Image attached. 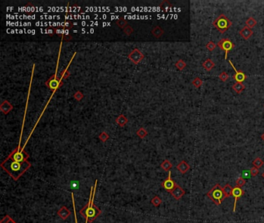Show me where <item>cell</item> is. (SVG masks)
<instances>
[{
	"label": "cell",
	"mask_w": 264,
	"mask_h": 223,
	"mask_svg": "<svg viewBox=\"0 0 264 223\" xmlns=\"http://www.w3.org/2000/svg\"><path fill=\"white\" fill-rule=\"evenodd\" d=\"M96 186H97V181H95V185L92 186L91 188V192H90V197H89V200L88 203L84 205V208L81 210H80V214L84 217L86 222L88 223L92 222L95 221L100 215L102 214V211L101 209L97 207V206L94 204V198H95V194Z\"/></svg>",
	"instance_id": "cell-1"
},
{
	"label": "cell",
	"mask_w": 264,
	"mask_h": 223,
	"mask_svg": "<svg viewBox=\"0 0 264 223\" xmlns=\"http://www.w3.org/2000/svg\"><path fill=\"white\" fill-rule=\"evenodd\" d=\"M2 168L14 179V181H17L20 176L30 167L29 163L25 161L23 163H19L12 160L9 161V159H7L2 164Z\"/></svg>",
	"instance_id": "cell-2"
},
{
	"label": "cell",
	"mask_w": 264,
	"mask_h": 223,
	"mask_svg": "<svg viewBox=\"0 0 264 223\" xmlns=\"http://www.w3.org/2000/svg\"><path fill=\"white\" fill-rule=\"evenodd\" d=\"M207 196L209 197L216 205H220L222 201L227 198L224 192L223 188L221 187L219 184H216L215 185H214L213 188L207 193Z\"/></svg>",
	"instance_id": "cell-3"
},
{
	"label": "cell",
	"mask_w": 264,
	"mask_h": 223,
	"mask_svg": "<svg viewBox=\"0 0 264 223\" xmlns=\"http://www.w3.org/2000/svg\"><path fill=\"white\" fill-rule=\"evenodd\" d=\"M212 24L220 33H224L230 28L232 26V22L224 14H221L215 19Z\"/></svg>",
	"instance_id": "cell-4"
},
{
	"label": "cell",
	"mask_w": 264,
	"mask_h": 223,
	"mask_svg": "<svg viewBox=\"0 0 264 223\" xmlns=\"http://www.w3.org/2000/svg\"><path fill=\"white\" fill-rule=\"evenodd\" d=\"M217 46L225 52V60L227 59L229 52L235 47L234 43L232 42L231 40H229L228 38L222 39L220 41H218Z\"/></svg>",
	"instance_id": "cell-5"
},
{
	"label": "cell",
	"mask_w": 264,
	"mask_h": 223,
	"mask_svg": "<svg viewBox=\"0 0 264 223\" xmlns=\"http://www.w3.org/2000/svg\"><path fill=\"white\" fill-rule=\"evenodd\" d=\"M28 155L27 153L23 152V149L20 150V146L16 149L14 152L12 153V154L9 156V159L13 160V161L19 162V163H23V162L27 161V159L28 158Z\"/></svg>",
	"instance_id": "cell-6"
},
{
	"label": "cell",
	"mask_w": 264,
	"mask_h": 223,
	"mask_svg": "<svg viewBox=\"0 0 264 223\" xmlns=\"http://www.w3.org/2000/svg\"><path fill=\"white\" fill-rule=\"evenodd\" d=\"M229 64L232 67V68L234 69V71H235V75H233V78L235 80L236 82H239V83H242V82H244L246 79V75L244 73V72H242V71H238L237 69L235 68V67L234 66V64H232V62L229 60Z\"/></svg>",
	"instance_id": "cell-7"
},
{
	"label": "cell",
	"mask_w": 264,
	"mask_h": 223,
	"mask_svg": "<svg viewBox=\"0 0 264 223\" xmlns=\"http://www.w3.org/2000/svg\"><path fill=\"white\" fill-rule=\"evenodd\" d=\"M161 185H162V187L164 188L165 190L167 191H169L170 193H171V191L174 189V188H175L176 185H177V184H176L175 182L172 180V178H171V170L169 171L168 177H167V178H166L164 181H163V183Z\"/></svg>",
	"instance_id": "cell-8"
},
{
	"label": "cell",
	"mask_w": 264,
	"mask_h": 223,
	"mask_svg": "<svg viewBox=\"0 0 264 223\" xmlns=\"http://www.w3.org/2000/svg\"><path fill=\"white\" fill-rule=\"evenodd\" d=\"M243 194H244V191H243V190H242L241 188L237 187V186H235V187L233 188L232 196L234 197V198H235L234 206H233V212H235V209H236V203H237L238 199L240 198Z\"/></svg>",
	"instance_id": "cell-9"
},
{
	"label": "cell",
	"mask_w": 264,
	"mask_h": 223,
	"mask_svg": "<svg viewBox=\"0 0 264 223\" xmlns=\"http://www.w3.org/2000/svg\"><path fill=\"white\" fill-rule=\"evenodd\" d=\"M171 194L176 200H180L182 197L185 194V191L180 186L177 184L175 188H174V189L171 192Z\"/></svg>",
	"instance_id": "cell-10"
},
{
	"label": "cell",
	"mask_w": 264,
	"mask_h": 223,
	"mask_svg": "<svg viewBox=\"0 0 264 223\" xmlns=\"http://www.w3.org/2000/svg\"><path fill=\"white\" fill-rule=\"evenodd\" d=\"M239 34L244 40H247L253 36V31L252 30V29L249 28V27H247L246 26V27H243V28L239 31Z\"/></svg>",
	"instance_id": "cell-11"
},
{
	"label": "cell",
	"mask_w": 264,
	"mask_h": 223,
	"mask_svg": "<svg viewBox=\"0 0 264 223\" xmlns=\"http://www.w3.org/2000/svg\"><path fill=\"white\" fill-rule=\"evenodd\" d=\"M71 211L69 209H67V207H65V206H62V207L60 208V209L58 212V216L60 217L61 219H63V220H65V219H67V218L71 215Z\"/></svg>",
	"instance_id": "cell-12"
},
{
	"label": "cell",
	"mask_w": 264,
	"mask_h": 223,
	"mask_svg": "<svg viewBox=\"0 0 264 223\" xmlns=\"http://www.w3.org/2000/svg\"><path fill=\"white\" fill-rule=\"evenodd\" d=\"M177 169L180 171L181 174H185L190 169V165H189L186 161L182 160L180 162V164L177 166Z\"/></svg>",
	"instance_id": "cell-13"
},
{
	"label": "cell",
	"mask_w": 264,
	"mask_h": 223,
	"mask_svg": "<svg viewBox=\"0 0 264 223\" xmlns=\"http://www.w3.org/2000/svg\"><path fill=\"white\" fill-rule=\"evenodd\" d=\"M202 66L204 68L206 71H211L212 69L215 68V64L211 59H207L205 60L204 62H203V64H202Z\"/></svg>",
	"instance_id": "cell-14"
},
{
	"label": "cell",
	"mask_w": 264,
	"mask_h": 223,
	"mask_svg": "<svg viewBox=\"0 0 264 223\" xmlns=\"http://www.w3.org/2000/svg\"><path fill=\"white\" fill-rule=\"evenodd\" d=\"M232 89L235 91V92L238 93V94H240L242 92V91L245 89V86L243 85L242 83H239V82H236L232 85Z\"/></svg>",
	"instance_id": "cell-15"
},
{
	"label": "cell",
	"mask_w": 264,
	"mask_h": 223,
	"mask_svg": "<svg viewBox=\"0 0 264 223\" xmlns=\"http://www.w3.org/2000/svg\"><path fill=\"white\" fill-rule=\"evenodd\" d=\"M256 23H257L256 20L253 17L248 18L246 21V27H249V28H250V29H252L253 27H255Z\"/></svg>",
	"instance_id": "cell-16"
},
{
	"label": "cell",
	"mask_w": 264,
	"mask_h": 223,
	"mask_svg": "<svg viewBox=\"0 0 264 223\" xmlns=\"http://www.w3.org/2000/svg\"><path fill=\"white\" fill-rule=\"evenodd\" d=\"M223 190H224V192L225 194V195H226L227 198L232 195L233 188H232V186H230V184H226L223 187Z\"/></svg>",
	"instance_id": "cell-17"
},
{
	"label": "cell",
	"mask_w": 264,
	"mask_h": 223,
	"mask_svg": "<svg viewBox=\"0 0 264 223\" xmlns=\"http://www.w3.org/2000/svg\"><path fill=\"white\" fill-rule=\"evenodd\" d=\"M151 203L153 205L154 207H158V206H160V205H161L162 203V200L160 198V197L158 196H155L153 197L152 200H151Z\"/></svg>",
	"instance_id": "cell-18"
},
{
	"label": "cell",
	"mask_w": 264,
	"mask_h": 223,
	"mask_svg": "<svg viewBox=\"0 0 264 223\" xmlns=\"http://www.w3.org/2000/svg\"><path fill=\"white\" fill-rule=\"evenodd\" d=\"M160 167H161L164 170H166V171H167V170L170 171L171 168L172 167V164H171V163L169 161V160H164V161L163 162L162 164H161Z\"/></svg>",
	"instance_id": "cell-19"
},
{
	"label": "cell",
	"mask_w": 264,
	"mask_h": 223,
	"mask_svg": "<svg viewBox=\"0 0 264 223\" xmlns=\"http://www.w3.org/2000/svg\"><path fill=\"white\" fill-rule=\"evenodd\" d=\"M263 164H264L263 161L262 159L260 158V157L256 158V159L253 161V165L255 167H257V168L262 167L263 166Z\"/></svg>",
	"instance_id": "cell-20"
},
{
	"label": "cell",
	"mask_w": 264,
	"mask_h": 223,
	"mask_svg": "<svg viewBox=\"0 0 264 223\" xmlns=\"http://www.w3.org/2000/svg\"><path fill=\"white\" fill-rule=\"evenodd\" d=\"M192 84H193L195 88H200V87L203 84V81H202L200 77H197L192 81Z\"/></svg>",
	"instance_id": "cell-21"
},
{
	"label": "cell",
	"mask_w": 264,
	"mask_h": 223,
	"mask_svg": "<svg viewBox=\"0 0 264 223\" xmlns=\"http://www.w3.org/2000/svg\"><path fill=\"white\" fill-rule=\"evenodd\" d=\"M175 66L177 67V68H178L180 71L183 70V69L186 67V63L183 60H179L177 63H176Z\"/></svg>",
	"instance_id": "cell-22"
},
{
	"label": "cell",
	"mask_w": 264,
	"mask_h": 223,
	"mask_svg": "<svg viewBox=\"0 0 264 223\" xmlns=\"http://www.w3.org/2000/svg\"><path fill=\"white\" fill-rule=\"evenodd\" d=\"M0 223H16V222L14 221L13 219H12L11 217L9 216V215H6L3 219H2V220H1Z\"/></svg>",
	"instance_id": "cell-23"
},
{
	"label": "cell",
	"mask_w": 264,
	"mask_h": 223,
	"mask_svg": "<svg viewBox=\"0 0 264 223\" xmlns=\"http://www.w3.org/2000/svg\"><path fill=\"white\" fill-rule=\"evenodd\" d=\"M218 77H219L220 80H221L222 82H225L227 81V80H228L229 78V74L226 73L225 71H222V73H221L219 75Z\"/></svg>",
	"instance_id": "cell-24"
},
{
	"label": "cell",
	"mask_w": 264,
	"mask_h": 223,
	"mask_svg": "<svg viewBox=\"0 0 264 223\" xmlns=\"http://www.w3.org/2000/svg\"><path fill=\"white\" fill-rule=\"evenodd\" d=\"M246 180H245L243 177H239L237 178L236 181H235V184H236V186L237 187H239V188H242L243 186L245 185V184H246Z\"/></svg>",
	"instance_id": "cell-25"
},
{
	"label": "cell",
	"mask_w": 264,
	"mask_h": 223,
	"mask_svg": "<svg viewBox=\"0 0 264 223\" xmlns=\"http://www.w3.org/2000/svg\"><path fill=\"white\" fill-rule=\"evenodd\" d=\"M215 47H216V44H215L213 41H211V40H210V41L206 44V48L208 49L209 51H214L215 49Z\"/></svg>",
	"instance_id": "cell-26"
},
{
	"label": "cell",
	"mask_w": 264,
	"mask_h": 223,
	"mask_svg": "<svg viewBox=\"0 0 264 223\" xmlns=\"http://www.w3.org/2000/svg\"><path fill=\"white\" fill-rule=\"evenodd\" d=\"M259 173H260L259 168L255 167H253V168H251V170H250L251 176H253V177H256V175H257L258 174H259Z\"/></svg>",
	"instance_id": "cell-27"
},
{
	"label": "cell",
	"mask_w": 264,
	"mask_h": 223,
	"mask_svg": "<svg viewBox=\"0 0 264 223\" xmlns=\"http://www.w3.org/2000/svg\"><path fill=\"white\" fill-rule=\"evenodd\" d=\"M71 198H72V202H73V208H74V219H75V223H78V219H77V215H76V212H75V205H74V198L73 193H71Z\"/></svg>",
	"instance_id": "cell-28"
},
{
	"label": "cell",
	"mask_w": 264,
	"mask_h": 223,
	"mask_svg": "<svg viewBox=\"0 0 264 223\" xmlns=\"http://www.w3.org/2000/svg\"><path fill=\"white\" fill-rule=\"evenodd\" d=\"M261 139H262L263 140V141H264V133L262 135V136H261Z\"/></svg>",
	"instance_id": "cell-29"
},
{
	"label": "cell",
	"mask_w": 264,
	"mask_h": 223,
	"mask_svg": "<svg viewBox=\"0 0 264 223\" xmlns=\"http://www.w3.org/2000/svg\"><path fill=\"white\" fill-rule=\"evenodd\" d=\"M262 177H263V178H264V172H263V174H262Z\"/></svg>",
	"instance_id": "cell-30"
},
{
	"label": "cell",
	"mask_w": 264,
	"mask_h": 223,
	"mask_svg": "<svg viewBox=\"0 0 264 223\" xmlns=\"http://www.w3.org/2000/svg\"><path fill=\"white\" fill-rule=\"evenodd\" d=\"M263 107H264V106H263Z\"/></svg>",
	"instance_id": "cell-31"
},
{
	"label": "cell",
	"mask_w": 264,
	"mask_h": 223,
	"mask_svg": "<svg viewBox=\"0 0 264 223\" xmlns=\"http://www.w3.org/2000/svg\"><path fill=\"white\" fill-rule=\"evenodd\" d=\"M85 223H87V222H85Z\"/></svg>",
	"instance_id": "cell-32"
}]
</instances>
